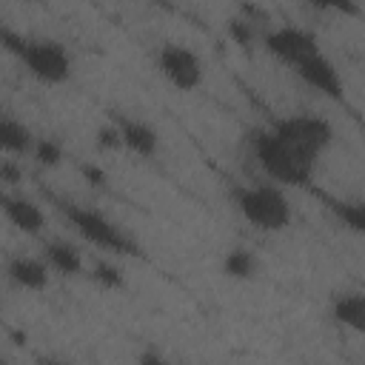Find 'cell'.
Listing matches in <instances>:
<instances>
[{
  "instance_id": "19",
  "label": "cell",
  "mask_w": 365,
  "mask_h": 365,
  "mask_svg": "<svg viewBox=\"0 0 365 365\" xmlns=\"http://www.w3.org/2000/svg\"><path fill=\"white\" fill-rule=\"evenodd\" d=\"M23 182V165L14 157H0V188L14 191Z\"/></svg>"
},
{
  "instance_id": "16",
  "label": "cell",
  "mask_w": 365,
  "mask_h": 365,
  "mask_svg": "<svg viewBox=\"0 0 365 365\" xmlns=\"http://www.w3.org/2000/svg\"><path fill=\"white\" fill-rule=\"evenodd\" d=\"M331 211H334L336 222L345 231H351V234L365 231V205H362V200H331Z\"/></svg>"
},
{
  "instance_id": "22",
  "label": "cell",
  "mask_w": 365,
  "mask_h": 365,
  "mask_svg": "<svg viewBox=\"0 0 365 365\" xmlns=\"http://www.w3.org/2000/svg\"><path fill=\"white\" fill-rule=\"evenodd\" d=\"M97 145H100L103 151H117V148H123V145H120V134H117L114 123H108V125H103V128L97 131Z\"/></svg>"
},
{
  "instance_id": "26",
  "label": "cell",
  "mask_w": 365,
  "mask_h": 365,
  "mask_svg": "<svg viewBox=\"0 0 365 365\" xmlns=\"http://www.w3.org/2000/svg\"><path fill=\"white\" fill-rule=\"evenodd\" d=\"M0 365H9V359H6V356H3V354H0Z\"/></svg>"
},
{
  "instance_id": "12",
  "label": "cell",
  "mask_w": 365,
  "mask_h": 365,
  "mask_svg": "<svg viewBox=\"0 0 365 365\" xmlns=\"http://www.w3.org/2000/svg\"><path fill=\"white\" fill-rule=\"evenodd\" d=\"M40 257L48 265V271L51 274H60V277H80L86 271L83 251L74 242H68V240H46Z\"/></svg>"
},
{
  "instance_id": "20",
  "label": "cell",
  "mask_w": 365,
  "mask_h": 365,
  "mask_svg": "<svg viewBox=\"0 0 365 365\" xmlns=\"http://www.w3.org/2000/svg\"><path fill=\"white\" fill-rule=\"evenodd\" d=\"M26 37L29 34H23V31H17L14 26H9V23H3L0 20V48L3 51H9V54H20L23 51V46H26Z\"/></svg>"
},
{
  "instance_id": "1",
  "label": "cell",
  "mask_w": 365,
  "mask_h": 365,
  "mask_svg": "<svg viewBox=\"0 0 365 365\" xmlns=\"http://www.w3.org/2000/svg\"><path fill=\"white\" fill-rule=\"evenodd\" d=\"M248 151L254 163L262 168L268 182L274 185H308L317 171V160L294 148L285 137H279L271 125L254 128L248 134Z\"/></svg>"
},
{
  "instance_id": "2",
  "label": "cell",
  "mask_w": 365,
  "mask_h": 365,
  "mask_svg": "<svg viewBox=\"0 0 365 365\" xmlns=\"http://www.w3.org/2000/svg\"><path fill=\"white\" fill-rule=\"evenodd\" d=\"M231 205L257 231L279 234L294 220V205L282 185L274 182H237L231 188Z\"/></svg>"
},
{
  "instance_id": "27",
  "label": "cell",
  "mask_w": 365,
  "mask_h": 365,
  "mask_svg": "<svg viewBox=\"0 0 365 365\" xmlns=\"http://www.w3.org/2000/svg\"><path fill=\"white\" fill-rule=\"evenodd\" d=\"M0 322H3V302H0Z\"/></svg>"
},
{
  "instance_id": "8",
  "label": "cell",
  "mask_w": 365,
  "mask_h": 365,
  "mask_svg": "<svg viewBox=\"0 0 365 365\" xmlns=\"http://www.w3.org/2000/svg\"><path fill=\"white\" fill-rule=\"evenodd\" d=\"M297 77L314 88L317 94L328 97V100H342L345 97V83H342V74L339 68L334 66V60L325 54V51H317L311 57H305L299 66H294Z\"/></svg>"
},
{
  "instance_id": "9",
  "label": "cell",
  "mask_w": 365,
  "mask_h": 365,
  "mask_svg": "<svg viewBox=\"0 0 365 365\" xmlns=\"http://www.w3.org/2000/svg\"><path fill=\"white\" fill-rule=\"evenodd\" d=\"M111 123H114V128L120 134V145L125 151H131L140 160L157 157V151H160V131L148 120L131 117V114H117V117H111Z\"/></svg>"
},
{
  "instance_id": "11",
  "label": "cell",
  "mask_w": 365,
  "mask_h": 365,
  "mask_svg": "<svg viewBox=\"0 0 365 365\" xmlns=\"http://www.w3.org/2000/svg\"><path fill=\"white\" fill-rule=\"evenodd\" d=\"M6 279L20 291H46L51 282V271L43 262V257L34 254H11L6 259Z\"/></svg>"
},
{
  "instance_id": "21",
  "label": "cell",
  "mask_w": 365,
  "mask_h": 365,
  "mask_svg": "<svg viewBox=\"0 0 365 365\" xmlns=\"http://www.w3.org/2000/svg\"><path fill=\"white\" fill-rule=\"evenodd\" d=\"M228 34H231L240 46H251V40H254V26H251V20L237 17V20L228 23Z\"/></svg>"
},
{
  "instance_id": "24",
  "label": "cell",
  "mask_w": 365,
  "mask_h": 365,
  "mask_svg": "<svg viewBox=\"0 0 365 365\" xmlns=\"http://www.w3.org/2000/svg\"><path fill=\"white\" fill-rule=\"evenodd\" d=\"M137 365H174V362H168L163 354H154V351H145V354H140V359H137Z\"/></svg>"
},
{
  "instance_id": "25",
  "label": "cell",
  "mask_w": 365,
  "mask_h": 365,
  "mask_svg": "<svg viewBox=\"0 0 365 365\" xmlns=\"http://www.w3.org/2000/svg\"><path fill=\"white\" fill-rule=\"evenodd\" d=\"M40 365H74L71 359H63V356H43Z\"/></svg>"
},
{
  "instance_id": "7",
  "label": "cell",
  "mask_w": 365,
  "mask_h": 365,
  "mask_svg": "<svg viewBox=\"0 0 365 365\" xmlns=\"http://www.w3.org/2000/svg\"><path fill=\"white\" fill-rule=\"evenodd\" d=\"M265 48H268L279 63H285V66H291V68L299 66L305 57L322 51V46H319V40H317L314 31H308V29H302V26H291V23L271 29V31L265 34Z\"/></svg>"
},
{
  "instance_id": "3",
  "label": "cell",
  "mask_w": 365,
  "mask_h": 365,
  "mask_svg": "<svg viewBox=\"0 0 365 365\" xmlns=\"http://www.w3.org/2000/svg\"><path fill=\"white\" fill-rule=\"evenodd\" d=\"M60 211H63L66 222L74 228V234L83 237L88 245H94L106 254H114V257L140 254L137 240L120 222H114L108 214H103L100 208L83 205V202H60Z\"/></svg>"
},
{
  "instance_id": "6",
  "label": "cell",
  "mask_w": 365,
  "mask_h": 365,
  "mask_svg": "<svg viewBox=\"0 0 365 365\" xmlns=\"http://www.w3.org/2000/svg\"><path fill=\"white\" fill-rule=\"evenodd\" d=\"M154 66L163 74V80L177 91H194L205 80L202 57L188 43H177V40L163 43L154 54Z\"/></svg>"
},
{
  "instance_id": "13",
  "label": "cell",
  "mask_w": 365,
  "mask_h": 365,
  "mask_svg": "<svg viewBox=\"0 0 365 365\" xmlns=\"http://www.w3.org/2000/svg\"><path fill=\"white\" fill-rule=\"evenodd\" d=\"M34 131L29 128V123H23L20 117L0 111V154L3 157H29L31 145H34Z\"/></svg>"
},
{
  "instance_id": "23",
  "label": "cell",
  "mask_w": 365,
  "mask_h": 365,
  "mask_svg": "<svg viewBox=\"0 0 365 365\" xmlns=\"http://www.w3.org/2000/svg\"><path fill=\"white\" fill-rule=\"evenodd\" d=\"M80 171H83V177H86L91 185H103V182H106V174H103L97 165H88V163H86V165H80Z\"/></svg>"
},
{
  "instance_id": "14",
  "label": "cell",
  "mask_w": 365,
  "mask_h": 365,
  "mask_svg": "<svg viewBox=\"0 0 365 365\" xmlns=\"http://www.w3.org/2000/svg\"><path fill=\"white\" fill-rule=\"evenodd\" d=\"M331 319L339 328L359 334L365 328V297L362 291H339L331 299Z\"/></svg>"
},
{
  "instance_id": "5",
  "label": "cell",
  "mask_w": 365,
  "mask_h": 365,
  "mask_svg": "<svg viewBox=\"0 0 365 365\" xmlns=\"http://www.w3.org/2000/svg\"><path fill=\"white\" fill-rule=\"evenodd\" d=\"M271 128L285 137L294 148H299L302 154H308L311 160L319 163V157L331 148L334 143V125L328 117L314 114V111H299V114H288L271 123Z\"/></svg>"
},
{
  "instance_id": "18",
  "label": "cell",
  "mask_w": 365,
  "mask_h": 365,
  "mask_svg": "<svg viewBox=\"0 0 365 365\" xmlns=\"http://www.w3.org/2000/svg\"><path fill=\"white\" fill-rule=\"evenodd\" d=\"M29 157H34L43 168H57L63 163L66 151H63V143L57 137H34V145H31Z\"/></svg>"
},
{
  "instance_id": "15",
  "label": "cell",
  "mask_w": 365,
  "mask_h": 365,
  "mask_svg": "<svg viewBox=\"0 0 365 365\" xmlns=\"http://www.w3.org/2000/svg\"><path fill=\"white\" fill-rule=\"evenodd\" d=\"M257 271H259V259H257V254H254L251 248L237 245V248L225 251V257H222V274H225L228 279H234V282H248V279L257 277Z\"/></svg>"
},
{
  "instance_id": "17",
  "label": "cell",
  "mask_w": 365,
  "mask_h": 365,
  "mask_svg": "<svg viewBox=\"0 0 365 365\" xmlns=\"http://www.w3.org/2000/svg\"><path fill=\"white\" fill-rule=\"evenodd\" d=\"M88 277H91V282H94L97 288H103V291H120V288L125 285L123 268L114 265V262H108V259H97V262L88 268Z\"/></svg>"
},
{
  "instance_id": "10",
  "label": "cell",
  "mask_w": 365,
  "mask_h": 365,
  "mask_svg": "<svg viewBox=\"0 0 365 365\" xmlns=\"http://www.w3.org/2000/svg\"><path fill=\"white\" fill-rule=\"evenodd\" d=\"M0 214H3L17 231L31 234V237L43 234V228H46V211H43L31 197H26V194H20V191H6V188H0Z\"/></svg>"
},
{
  "instance_id": "4",
  "label": "cell",
  "mask_w": 365,
  "mask_h": 365,
  "mask_svg": "<svg viewBox=\"0 0 365 365\" xmlns=\"http://www.w3.org/2000/svg\"><path fill=\"white\" fill-rule=\"evenodd\" d=\"M20 66L43 86H60L71 77L74 60L66 43L54 37H26L23 51L17 54Z\"/></svg>"
}]
</instances>
